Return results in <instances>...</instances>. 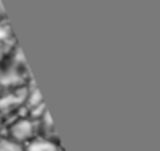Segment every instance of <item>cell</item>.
Wrapping results in <instances>:
<instances>
[{
    "mask_svg": "<svg viewBox=\"0 0 160 151\" xmlns=\"http://www.w3.org/2000/svg\"><path fill=\"white\" fill-rule=\"evenodd\" d=\"M2 135H7L15 141L25 145L30 140H33L34 136H38V122L31 117H28L26 114H23V116H18L17 119H13L5 127Z\"/></svg>",
    "mask_w": 160,
    "mask_h": 151,
    "instance_id": "6da1fadb",
    "label": "cell"
},
{
    "mask_svg": "<svg viewBox=\"0 0 160 151\" xmlns=\"http://www.w3.org/2000/svg\"><path fill=\"white\" fill-rule=\"evenodd\" d=\"M26 91H28V85L0 89V117L25 111Z\"/></svg>",
    "mask_w": 160,
    "mask_h": 151,
    "instance_id": "7a4b0ae2",
    "label": "cell"
},
{
    "mask_svg": "<svg viewBox=\"0 0 160 151\" xmlns=\"http://www.w3.org/2000/svg\"><path fill=\"white\" fill-rule=\"evenodd\" d=\"M25 151H64L61 141H52L42 136H34L33 140L25 143Z\"/></svg>",
    "mask_w": 160,
    "mask_h": 151,
    "instance_id": "3957f363",
    "label": "cell"
},
{
    "mask_svg": "<svg viewBox=\"0 0 160 151\" xmlns=\"http://www.w3.org/2000/svg\"><path fill=\"white\" fill-rule=\"evenodd\" d=\"M36 122H38V136H42V138H48V140H52V141H61L57 133H56V127H54L52 119H51L48 111Z\"/></svg>",
    "mask_w": 160,
    "mask_h": 151,
    "instance_id": "277c9868",
    "label": "cell"
},
{
    "mask_svg": "<svg viewBox=\"0 0 160 151\" xmlns=\"http://www.w3.org/2000/svg\"><path fill=\"white\" fill-rule=\"evenodd\" d=\"M0 41L3 42H17L15 36H13V31H12V26L8 23L7 16L0 18Z\"/></svg>",
    "mask_w": 160,
    "mask_h": 151,
    "instance_id": "5b68a950",
    "label": "cell"
},
{
    "mask_svg": "<svg viewBox=\"0 0 160 151\" xmlns=\"http://www.w3.org/2000/svg\"><path fill=\"white\" fill-rule=\"evenodd\" d=\"M0 149L2 151H25V145L15 141L7 135H0Z\"/></svg>",
    "mask_w": 160,
    "mask_h": 151,
    "instance_id": "8992f818",
    "label": "cell"
},
{
    "mask_svg": "<svg viewBox=\"0 0 160 151\" xmlns=\"http://www.w3.org/2000/svg\"><path fill=\"white\" fill-rule=\"evenodd\" d=\"M5 16V7L2 3V0H0V18H3Z\"/></svg>",
    "mask_w": 160,
    "mask_h": 151,
    "instance_id": "52a82bcc",
    "label": "cell"
},
{
    "mask_svg": "<svg viewBox=\"0 0 160 151\" xmlns=\"http://www.w3.org/2000/svg\"><path fill=\"white\" fill-rule=\"evenodd\" d=\"M0 151H2V149H0Z\"/></svg>",
    "mask_w": 160,
    "mask_h": 151,
    "instance_id": "ba28073f",
    "label": "cell"
}]
</instances>
